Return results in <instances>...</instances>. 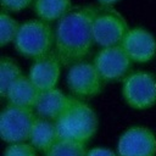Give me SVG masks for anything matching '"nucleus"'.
I'll list each match as a JSON object with an SVG mask.
<instances>
[{
    "label": "nucleus",
    "mask_w": 156,
    "mask_h": 156,
    "mask_svg": "<svg viewBox=\"0 0 156 156\" xmlns=\"http://www.w3.org/2000/svg\"><path fill=\"white\" fill-rule=\"evenodd\" d=\"M95 6L73 7L55 27L54 52L63 66L84 61L95 44L93 23L98 13Z\"/></svg>",
    "instance_id": "f257e3e1"
},
{
    "label": "nucleus",
    "mask_w": 156,
    "mask_h": 156,
    "mask_svg": "<svg viewBox=\"0 0 156 156\" xmlns=\"http://www.w3.org/2000/svg\"><path fill=\"white\" fill-rule=\"evenodd\" d=\"M55 123L58 140H69L84 145L99 128V118L94 108L76 98Z\"/></svg>",
    "instance_id": "f03ea898"
},
{
    "label": "nucleus",
    "mask_w": 156,
    "mask_h": 156,
    "mask_svg": "<svg viewBox=\"0 0 156 156\" xmlns=\"http://www.w3.org/2000/svg\"><path fill=\"white\" fill-rule=\"evenodd\" d=\"M13 46L23 57L33 61L40 58L54 51L55 29L50 23L39 18L28 20L21 23Z\"/></svg>",
    "instance_id": "7ed1b4c3"
},
{
    "label": "nucleus",
    "mask_w": 156,
    "mask_h": 156,
    "mask_svg": "<svg viewBox=\"0 0 156 156\" xmlns=\"http://www.w3.org/2000/svg\"><path fill=\"white\" fill-rule=\"evenodd\" d=\"M121 94L133 110H149L156 105V77L147 71L130 72L123 80Z\"/></svg>",
    "instance_id": "20e7f679"
},
{
    "label": "nucleus",
    "mask_w": 156,
    "mask_h": 156,
    "mask_svg": "<svg viewBox=\"0 0 156 156\" xmlns=\"http://www.w3.org/2000/svg\"><path fill=\"white\" fill-rule=\"evenodd\" d=\"M104 83L95 65L85 60L69 66L66 73V85L72 96L83 101L100 95Z\"/></svg>",
    "instance_id": "39448f33"
},
{
    "label": "nucleus",
    "mask_w": 156,
    "mask_h": 156,
    "mask_svg": "<svg viewBox=\"0 0 156 156\" xmlns=\"http://www.w3.org/2000/svg\"><path fill=\"white\" fill-rule=\"evenodd\" d=\"M37 117L34 108L7 104L0 113L1 139L7 144L27 141Z\"/></svg>",
    "instance_id": "423d86ee"
},
{
    "label": "nucleus",
    "mask_w": 156,
    "mask_h": 156,
    "mask_svg": "<svg viewBox=\"0 0 156 156\" xmlns=\"http://www.w3.org/2000/svg\"><path fill=\"white\" fill-rule=\"evenodd\" d=\"M128 30L129 26L118 11L111 7L98 10L93 23V33L96 45L100 48L121 45Z\"/></svg>",
    "instance_id": "0eeeda50"
},
{
    "label": "nucleus",
    "mask_w": 156,
    "mask_h": 156,
    "mask_svg": "<svg viewBox=\"0 0 156 156\" xmlns=\"http://www.w3.org/2000/svg\"><path fill=\"white\" fill-rule=\"evenodd\" d=\"M93 63L105 82H122L132 69L133 61L121 45L100 48Z\"/></svg>",
    "instance_id": "6e6552de"
},
{
    "label": "nucleus",
    "mask_w": 156,
    "mask_h": 156,
    "mask_svg": "<svg viewBox=\"0 0 156 156\" xmlns=\"http://www.w3.org/2000/svg\"><path fill=\"white\" fill-rule=\"evenodd\" d=\"M118 156H156V135L145 126L127 128L117 141Z\"/></svg>",
    "instance_id": "1a4fd4ad"
},
{
    "label": "nucleus",
    "mask_w": 156,
    "mask_h": 156,
    "mask_svg": "<svg viewBox=\"0 0 156 156\" xmlns=\"http://www.w3.org/2000/svg\"><path fill=\"white\" fill-rule=\"evenodd\" d=\"M121 46L136 63L150 62L156 56V37L144 27L129 28Z\"/></svg>",
    "instance_id": "9d476101"
},
{
    "label": "nucleus",
    "mask_w": 156,
    "mask_h": 156,
    "mask_svg": "<svg viewBox=\"0 0 156 156\" xmlns=\"http://www.w3.org/2000/svg\"><path fill=\"white\" fill-rule=\"evenodd\" d=\"M62 66V62L52 51L32 62L28 77L40 91L50 90L57 88Z\"/></svg>",
    "instance_id": "9b49d317"
},
{
    "label": "nucleus",
    "mask_w": 156,
    "mask_h": 156,
    "mask_svg": "<svg viewBox=\"0 0 156 156\" xmlns=\"http://www.w3.org/2000/svg\"><path fill=\"white\" fill-rule=\"evenodd\" d=\"M73 100V96L65 94L58 88H54L40 93L34 106V111L38 117L55 122L67 110Z\"/></svg>",
    "instance_id": "f8f14e48"
},
{
    "label": "nucleus",
    "mask_w": 156,
    "mask_h": 156,
    "mask_svg": "<svg viewBox=\"0 0 156 156\" xmlns=\"http://www.w3.org/2000/svg\"><path fill=\"white\" fill-rule=\"evenodd\" d=\"M40 93L41 91L33 84L29 77L23 74L11 85L5 99L10 105L34 108Z\"/></svg>",
    "instance_id": "ddd939ff"
},
{
    "label": "nucleus",
    "mask_w": 156,
    "mask_h": 156,
    "mask_svg": "<svg viewBox=\"0 0 156 156\" xmlns=\"http://www.w3.org/2000/svg\"><path fill=\"white\" fill-rule=\"evenodd\" d=\"M57 140H58V135H57L56 123L50 119L37 117L32 127L28 143L32 144L37 149V151L45 154Z\"/></svg>",
    "instance_id": "4468645a"
},
{
    "label": "nucleus",
    "mask_w": 156,
    "mask_h": 156,
    "mask_svg": "<svg viewBox=\"0 0 156 156\" xmlns=\"http://www.w3.org/2000/svg\"><path fill=\"white\" fill-rule=\"evenodd\" d=\"M33 9L39 20L51 23L58 22L73 7L72 0H34Z\"/></svg>",
    "instance_id": "2eb2a0df"
},
{
    "label": "nucleus",
    "mask_w": 156,
    "mask_h": 156,
    "mask_svg": "<svg viewBox=\"0 0 156 156\" xmlns=\"http://www.w3.org/2000/svg\"><path fill=\"white\" fill-rule=\"evenodd\" d=\"M23 76L20 65L7 56H2L0 60V95L5 99L11 85Z\"/></svg>",
    "instance_id": "dca6fc26"
},
{
    "label": "nucleus",
    "mask_w": 156,
    "mask_h": 156,
    "mask_svg": "<svg viewBox=\"0 0 156 156\" xmlns=\"http://www.w3.org/2000/svg\"><path fill=\"white\" fill-rule=\"evenodd\" d=\"M21 23L15 20L11 13L6 11H1L0 13V45L6 46L10 43H13L18 30H20Z\"/></svg>",
    "instance_id": "f3484780"
},
{
    "label": "nucleus",
    "mask_w": 156,
    "mask_h": 156,
    "mask_svg": "<svg viewBox=\"0 0 156 156\" xmlns=\"http://www.w3.org/2000/svg\"><path fill=\"white\" fill-rule=\"evenodd\" d=\"M87 149L84 144L69 141V140H57L44 156H85Z\"/></svg>",
    "instance_id": "a211bd4d"
},
{
    "label": "nucleus",
    "mask_w": 156,
    "mask_h": 156,
    "mask_svg": "<svg viewBox=\"0 0 156 156\" xmlns=\"http://www.w3.org/2000/svg\"><path fill=\"white\" fill-rule=\"evenodd\" d=\"M37 149L27 143H13V144H7L4 156H37Z\"/></svg>",
    "instance_id": "6ab92c4d"
},
{
    "label": "nucleus",
    "mask_w": 156,
    "mask_h": 156,
    "mask_svg": "<svg viewBox=\"0 0 156 156\" xmlns=\"http://www.w3.org/2000/svg\"><path fill=\"white\" fill-rule=\"evenodd\" d=\"M32 4H34V0H1L2 11H6L9 13L21 12L28 9Z\"/></svg>",
    "instance_id": "aec40b11"
},
{
    "label": "nucleus",
    "mask_w": 156,
    "mask_h": 156,
    "mask_svg": "<svg viewBox=\"0 0 156 156\" xmlns=\"http://www.w3.org/2000/svg\"><path fill=\"white\" fill-rule=\"evenodd\" d=\"M85 156H118V155H117V152H115L113 150H111L108 147L96 146V147H91V149L87 150Z\"/></svg>",
    "instance_id": "412c9836"
},
{
    "label": "nucleus",
    "mask_w": 156,
    "mask_h": 156,
    "mask_svg": "<svg viewBox=\"0 0 156 156\" xmlns=\"http://www.w3.org/2000/svg\"><path fill=\"white\" fill-rule=\"evenodd\" d=\"M118 1H121V0H98V2H99L102 7H111L112 5L117 4Z\"/></svg>",
    "instance_id": "4be33fe9"
}]
</instances>
